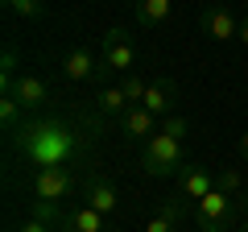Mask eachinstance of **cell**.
Masks as SVG:
<instances>
[{"mask_svg": "<svg viewBox=\"0 0 248 232\" xmlns=\"http://www.w3.org/2000/svg\"><path fill=\"white\" fill-rule=\"evenodd\" d=\"M25 116H29V112H25V108H21L13 96H0V125H4V133H13Z\"/></svg>", "mask_w": 248, "mask_h": 232, "instance_id": "20", "label": "cell"}, {"mask_svg": "<svg viewBox=\"0 0 248 232\" xmlns=\"http://www.w3.org/2000/svg\"><path fill=\"white\" fill-rule=\"evenodd\" d=\"M62 215H66V207H58V203H42V199H29V220H42V224H50V228L58 232Z\"/></svg>", "mask_w": 248, "mask_h": 232, "instance_id": "17", "label": "cell"}, {"mask_svg": "<svg viewBox=\"0 0 248 232\" xmlns=\"http://www.w3.org/2000/svg\"><path fill=\"white\" fill-rule=\"evenodd\" d=\"M91 104H95V112H99V116H108V120H120V116L133 108L128 99H124V91H120V87H95Z\"/></svg>", "mask_w": 248, "mask_h": 232, "instance_id": "16", "label": "cell"}, {"mask_svg": "<svg viewBox=\"0 0 248 232\" xmlns=\"http://www.w3.org/2000/svg\"><path fill=\"white\" fill-rule=\"evenodd\" d=\"M17 50H13V46H4V54H0V83H13L17 79Z\"/></svg>", "mask_w": 248, "mask_h": 232, "instance_id": "23", "label": "cell"}, {"mask_svg": "<svg viewBox=\"0 0 248 232\" xmlns=\"http://www.w3.org/2000/svg\"><path fill=\"white\" fill-rule=\"evenodd\" d=\"M29 195L42 199V203L66 207V199L75 195V170H37V174H29Z\"/></svg>", "mask_w": 248, "mask_h": 232, "instance_id": "3", "label": "cell"}, {"mask_svg": "<svg viewBox=\"0 0 248 232\" xmlns=\"http://www.w3.org/2000/svg\"><path fill=\"white\" fill-rule=\"evenodd\" d=\"M4 13H9V17H21V21H37L50 9H46L42 0H4Z\"/></svg>", "mask_w": 248, "mask_h": 232, "instance_id": "18", "label": "cell"}, {"mask_svg": "<svg viewBox=\"0 0 248 232\" xmlns=\"http://www.w3.org/2000/svg\"><path fill=\"white\" fill-rule=\"evenodd\" d=\"M174 104H178V83L174 79H153L149 83V91H145V99H141V108L145 112H153V116H174Z\"/></svg>", "mask_w": 248, "mask_h": 232, "instance_id": "14", "label": "cell"}, {"mask_svg": "<svg viewBox=\"0 0 248 232\" xmlns=\"http://www.w3.org/2000/svg\"><path fill=\"white\" fill-rule=\"evenodd\" d=\"M211 191H215V170L195 166V162H186V166L178 170V195H182V199H195V203H203Z\"/></svg>", "mask_w": 248, "mask_h": 232, "instance_id": "9", "label": "cell"}, {"mask_svg": "<svg viewBox=\"0 0 248 232\" xmlns=\"http://www.w3.org/2000/svg\"><path fill=\"white\" fill-rule=\"evenodd\" d=\"M108 116L83 112V116H25L9 137V158L25 162L29 174L37 170H79L91 162L99 145V129Z\"/></svg>", "mask_w": 248, "mask_h": 232, "instance_id": "1", "label": "cell"}, {"mask_svg": "<svg viewBox=\"0 0 248 232\" xmlns=\"http://www.w3.org/2000/svg\"><path fill=\"white\" fill-rule=\"evenodd\" d=\"M83 199H87V207H95L108 220L120 212V191H116V182L104 179V174H95V170H91V179L83 182Z\"/></svg>", "mask_w": 248, "mask_h": 232, "instance_id": "7", "label": "cell"}, {"mask_svg": "<svg viewBox=\"0 0 248 232\" xmlns=\"http://www.w3.org/2000/svg\"><path fill=\"white\" fill-rule=\"evenodd\" d=\"M4 96H13L21 108H25V112H37V108L50 104V87H46L37 75H29V71H25V75H17L13 83H4Z\"/></svg>", "mask_w": 248, "mask_h": 232, "instance_id": "8", "label": "cell"}, {"mask_svg": "<svg viewBox=\"0 0 248 232\" xmlns=\"http://www.w3.org/2000/svg\"><path fill=\"white\" fill-rule=\"evenodd\" d=\"M133 17H137L141 29H157V25H166V21L174 17V4H170V0H137Z\"/></svg>", "mask_w": 248, "mask_h": 232, "instance_id": "15", "label": "cell"}, {"mask_svg": "<svg viewBox=\"0 0 248 232\" xmlns=\"http://www.w3.org/2000/svg\"><path fill=\"white\" fill-rule=\"evenodd\" d=\"M236 42L248 50V17H240V37H236Z\"/></svg>", "mask_w": 248, "mask_h": 232, "instance_id": "25", "label": "cell"}, {"mask_svg": "<svg viewBox=\"0 0 248 232\" xmlns=\"http://www.w3.org/2000/svg\"><path fill=\"white\" fill-rule=\"evenodd\" d=\"M157 133L174 137V141H186V133H190V120H186V116H166V120H161V129H157Z\"/></svg>", "mask_w": 248, "mask_h": 232, "instance_id": "22", "label": "cell"}, {"mask_svg": "<svg viewBox=\"0 0 248 232\" xmlns=\"http://www.w3.org/2000/svg\"><path fill=\"white\" fill-rule=\"evenodd\" d=\"M199 29L211 42H236L240 37V17L232 9H223V4H207V9H199Z\"/></svg>", "mask_w": 248, "mask_h": 232, "instance_id": "5", "label": "cell"}, {"mask_svg": "<svg viewBox=\"0 0 248 232\" xmlns=\"http://www.w3.org/2000/svg\"><path fill=\"white\" fill-rule=\"evenodd\" d=\"M240 232H248V220H244V228H240Z\"/></svg>", "mask_w": 248, "mask_h": 232, "instance_id": "27", "label": "cell"}, {"mask_svg": "<svg viewBox=\"0 0 248 232\" xmlns=\"http://www.w3.org/2000/svg\"><path fill=\"white\" fill-rule=\"evenodd\" d=\"M240 158H244V162H248V133H244V137H240Z\"/></svg>", "mask_w": 248, "mask_h": 232, "instance_id": "26", "label": "cell"}, {"mask_svg": "<svg viewBox=\"0 0 248 232\" xmlns=\"http://www.w3.org/2000/svg\"><path fill=\"white\" fill-rule=\"evenodd\" d=\"M232 195H223V191H211V195L203 199V203H195V212H190V220H195L199 232H223L232 224Z\"/></svg>", "mask_w": 248, "mask_h": 232, "instance_id": "4", "label": "cell"}, {"mask_svg": "<svg viewBox=\"0 0 248 232\" xmlns=\"http://www.w3.org/2000/svg\"><path fill=\"white\" fill-rule=\"evenodd\" d=\"M104 71L112 75V71H120V75H133V63H137V50L128 46V37H124V29L120 25H112L104 33Z\"/></svg>", "mask_w": 248, "mask_h": 232, "instance_id": "6", "label": "cell"}, {"mask_svg": "<svg viewBox=\"0 0 248 232\" xmlns=\"http://www.w3.org/2000/svg\"><path fill=\"white\" fill-rule=\"evenodd\" d=\"M215 191H223V195H232V199H236L240 191H244V174H240L236 166H223V170H215Z\"/></svg>", "mask_w": 248, "mask_h": 232, "instance_id": "19", "label": "cell"}, {"mask_svg": "<svg viewBox=\"0 0 248 232\" xmlns=\"http://www.w3.org/2000/svg\"><path fill=\"white\" fill-rule=\"evenodd\" d=\"M186 220H190V207H186V199H182V195H170L166 203H161L157 212L149 215L145 232H182Z\"/></svg>", "mask_w": 248, "mask_h": 232, "instance_id": "11", "label": "cell"}, {"mask_svg": "<svg viewBox=\"0 0 248 232\" xmlns=\"http://www.w3.org/2000/svg\"><path fill=\"white\" fill-rule=\"evenodd\" d=\"M17 232H54V228H50V224H42V220H25Z\"/></svg>", "mask_w": 248, "mask_h": 232, "instance_id": "24", "label": "cell"}, {"mask_svg": "<svg viewBox=\"0 0 248 232\" xmlns=\"http://www.w3.org/2000/svg\"><path fill=\"white\" fill-rule=\"evenodd\" d=\"M186 166V145L174 141V137L157 133L149 145H141V170L149 174V179H166V174H174Z\"/></svg>", "mask_w": 248, "mask_h": 232, "instance_id": "2", "label": "cell"}, {"mask_svg": "<svg viewBox=\"0 0 248 232\" xmlns=\"http://www.w3.org/2000/svg\"><path fill=\"white\" fill-rule=\"evenodd\" d=\"M99 66L104 63H95L91 46H75V50L62 58V79L66 83H91V79H99Z\"/></svg>", "mask_w": 248, "mask_h": 232, "instance_id": "12", "label": "cell"}, {"mask_svg": "<svg viewBox=\"0 0 248 232\" xmlns=\"http://www.w3.org/2000/svg\"><path fill=\"white\" fill-rule=\"evenodd\" d=\"M120 91H124V99H128V104L133 108H141V99H145V91H149V79H141V75H124L120 79Z\"/></svg>", "mask_w": 248, "mask_h": 232, "instance_id": "21", "label": "cell"}, {"mask_svg": "<svg viewBox=\"0 0 248 232\" xmlns=\"http://www.w3.org/2000/svg\"><path fill=\"white\" fill-rule=\"evenodd\" d=\"M116 129L124 133V141H137V145H149L153 137H157V116L153 112H145V108H128V112L116 120Z\"/></svg>", "mask_w": 248, "mask_h": 232, "instance_id": "10", "label": "cell"}, {"mask_svg": "<svg viewBox=\"0 0 248 232\" xmlns=\"http://www.w3.org/2000/svg\"><path fill=\"white\" fill-rule=\"evenodd\" d=\"M58 232H112V220H108V215H99L95 207L79 203V207H66Z\"/></svg>", "mask_w": 248, "mask_h": 232, "instance_id": "13", "label": "cell"}]
</instances>
